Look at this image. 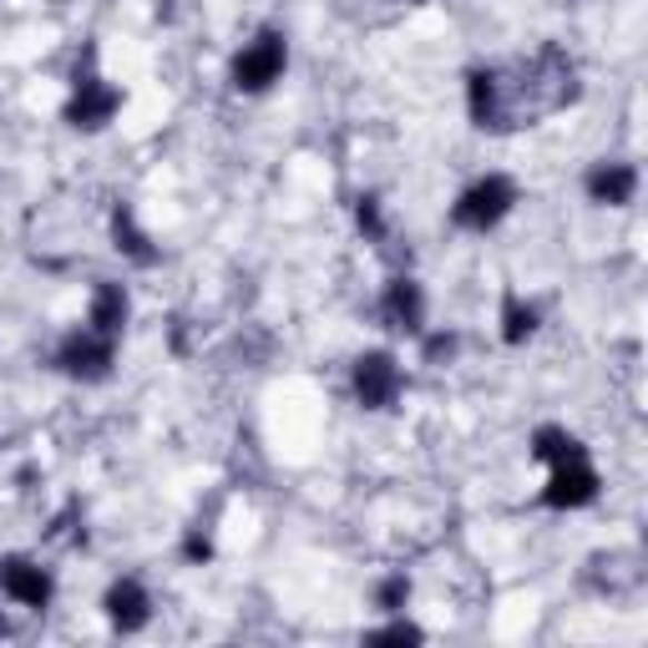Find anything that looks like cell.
Instances as JSON below:
<instances>
[{"label": "cell", "instance_id": "obj_1", "mask_svg": "<svg viewBox=\"0 0 648 648\" xmlns=\"http://www.w3.org/2000/svg\"><path fill=\"white\" fill-rule=\"evenodd\" d=\"M285 71V36H273V31H263L259 41L243 51L239 61H233V87L239 91H263L273 77Z\"/></svg>", "mask_w": 648, "mask_h": 648}, {"label": "cell", "instance_id": "obj_2", "mask_svg": "<svg viewBox=\"0 0 648 648\" xmlns=\"http://www.w3.org/2000/svg\"><path fill=\"white\" fill-rule=\"evenodd\" d=\"M517 188L507 178H481L477 188H467V198L456 203V223L461 228H491L507 208H512Z\"/></svg>", "mask_w": 648, "mask_h": 648}, {"label": "cell", "instance_id": "obj_3", "mask_svg": "<svg viewBox=\"0 0 648 648\" xmlns=\"http://www.w3.org/2000/svg\"><path fill=\"white\" fill-rule=\"evenodd\" d=\"M598 497V471L588 467V456H568V461H552V481H547L542 501L547 507H582V501Z\"/></svg>", "mask_w": 648, "mask_h": 648}, {"label": "cell", "instance_id": "obj_4", "mask_svg": "<svg viewBox=\"0 0 648 648\" xmlns=\"http://www.w3.org/2000/svg\"><path fill=\"white\" fill-rule=\"evenodd\" d=\"M57 365L67 370V376H81V380H102L107 365H112V335H71L67 345H61Z\"/></svg>", "mask_w": 648, "mask_h": 648}, {"label": "cell", "instance_id": "obj_5", "mask_svg": "<svg viewBox=\"0 0 648 648\" xmlns=\"http://www.w3.org/2000/svg\"><path fill=\"white\" fill-rule=\"evenodd\" d=\"M396 390H400V370H396V360L390 355H365L360 365H355V396H360V406H370V410H386L390 400H396Z\"/></svg>", "mask_w": 648, "mask_h": 648}, {"label": "cell", "instance_id": "obj_6", "mask_svg": "<svg viewBox=\"0 0 648 648\" xmlns=\"http://www.w3.org/2000/svg\"><path fill=\"white\" fill-rule=\"evenodd\" d=\"M117 107H122V97H117L112 87H102L97 77H87V81H77V97H71V107H67V122L71 127H102V122H112Z\"/></svg>", "mask_w": 648, "mask_h": 648}, {"label": "cell", "instance_id": "obj_7", "mask_svg": "<svg viewBox=\"0 0 648 648\" xmlns=\"http://www.w3.org/2000/svg\"><path fill=\"white\" fill-rule=\"evenodd\" d=\"M0 588L26 608H46V598H51V578H46L41 568H31V562H21V558L0 562Z\"/></svg>", "mask_w": 648, "mask_h": 648}, {"label": "cell", "instance_id": "obj_8", "mask_svg": "<svg viewBox=\"0 0 648 648\" xmlns=\"http://www.w3.org/2000/svg\"><path fill=\"white\" fill-rule=\"evenodd\" d=\"M107 618H112L122 634L142 628V624H148V592L137 588L132 578H127V582H112V592H107Z\"/></svg>", "mask_w": 648, "mask_h": 648}, {"label": "cell", "instance_id": "obj_9", "mask_svg": "<svg viewBox=\"0 0 648 648\" xmlns=\"http://www.w3.org/2000/svg\"><path fill=\"white\" fill-rule=\"evenodd\" d=\"M122 319H127L122 285H97V299H91V330H97V335H112V340H117Z\"/></svg>", "mask_w": 648, "mask_h": 648}, {"label": "cell", "instance_id": "obj_10", "mask_svg": "<svg viewBox=\"0 0 648 648\" xmlns=\"http://www.w3.org/2000/svg\"><path fill=\"white\" fill-rule=\"evenodd\" d=\"M386 315L396 330H421V289L410 285V279H396L386 289Z\"/></svg>", "mask_w": 648, "mask_h": 648}, {"label": "cell", "instance_id": "obj_11", "mask_svg": "<svg viewBox=\"0 0 648 648\" xmlns=\"http://www.w3.org/2000/svg\"><path fill=\"white\" fill-rule=\"evenodd\" d=\"M634 188H638L634 168H598L588 178L592 203H628V198H634Z\"/></svg>", "mask_w": 648, "mask_h": 648}, {"label": "cell", "instance_id": "obj_12", "mask_svg": "<svg viewBox=\"0 0 648 648\" xmlns=\"http://www.w3.org/2000/svg\"><path fill=\"white\" fill-rule=\"evenodd\" d=\"M471 117H477V127H501L497 77H491V71H477V77H471Z\"/></svg>", "mask_w": 648, "mask_h": 648}, {"label": "cell", "instance_id": "obj_13", "mask_svg": "<svg viewBox=\"0 0 648 648\" xmlns=\"http://www.w3.org/2000/svg\"><path fill=\"white\" fill-rule=\"evenodd\" d=\"M112 228H117V249H127L137 263H152V259H158V249H148V239L137 233V223H132V213H127V208H117Z\"/></svg>", "mask_w": 648, "mask_h": 648}, {"label": "cell", "instance_id": "obj_14", "mask_svg": "<svg viewBox=\"0 0 648 648\" xmlns=\"http://www.w3.org/2000/svg\"><path fill=\"white\" fill-rule=\"evenodd\" d=\"M532 330H537V309L507 299V315H501V340H507V345H522Z\"/></svg>", "mask_w": 648, "mask_h": 648}, {"label": "cell", "instance_id": "obj_15", "mask_svg": "<svg viewBox=\"0 0 648 648\" xmlns=\"http://www.w3.org/2000/svg\"><path fill=\"white\" fill-rule=\"evenodd\" d=\"M355 218H360V228L370 233V239H380L386 233V223H380V208H376V198H360V208H355Z\"/></svg>", "mask_w": 648, "mask_h": 648}, {"label": "cell", "instance_id": "obj_16", "mask_svg": "<svg viewBox=\"0 0 648 648\" xmlns=\"http://www.w3.org/2000/svg\"><path fill=\"white\" fill-rule=\"evenodd\" d=\"M376 644H421V628L416 624H390L376 634Z\"/></svg>", "mask_w": 648, "mask_h": 648}, {"label": "cell", "instance_id": "obj_17", "mask_svg": "<svg viewBox=\"0 0 648 648\" xmlns=\"http://www.w3.org/2000/svg\"><path fill=\"white\" fill-rule=\"evenodd\" d=\"M410 598V582L406 578H390L386 588H380V608H400Z\"/></svg>", "mask_w": 648, "mask_h": 648}, {"label": "cell", "instance_id": "obj_18", "mask_svg": "<svg viewBox=\"0 0 648 648\" xmlns=\"http://www.w3.org/2000/svg\"><path fill=\"white\" fill-rule=\"evenodd\" d=\"M451 350H456V335H431L426 340V360H446Z\"/></svg>", "mask_w": 648, "mask_h": 648}, {"label": "cell", "instance_id": "obj_19", "mask_svg": "<svg viewBox=\"0 0 648 648\" xmlns=\"http://www.w3.org/2000/svg\"><path fill=\"white\" fill-rule=\"evenodd\" d=\"M188 558H193V562H208V558H213V547H208V537H188Z\"/></svg>", "mask_w": 648, "mask_h": 648}, {"label": "cell", "instance_id": "obj_20", "mask_svg": "<svg viewBox=\"0 0 648 648\" xmlns=\"http://www.w3.org/2000/svg\"><path fill=\"white\" fill-rule=\"evenodd\" d=\"M0 628H6V624H0Z\"/></svg>", "mask_w": 648, "mask_h": 648}]
</instances>
